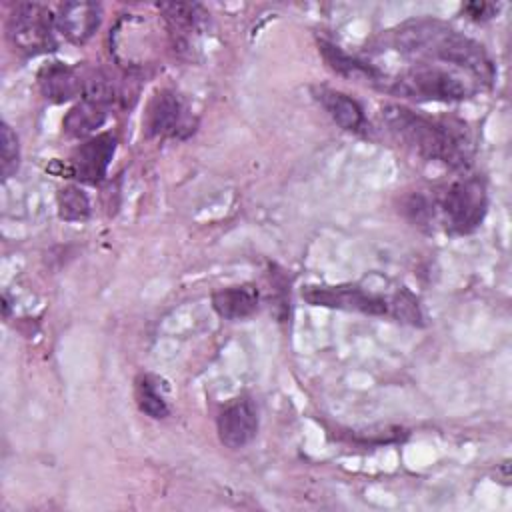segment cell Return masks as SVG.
Segmentation results:
<instances>
[{"label": "cell", "mask_w": 512, "mask_h": 512, "mask_svg": "<svg viewBox=\"0 0 512 512\" xmlns=\"http://www.w3.org/2000/svg\"><path fill=\"white\" fill-rule=\"evenodd\" d=\"M318 50L322 54V58L326 60V64L340 76L356 80V82H364L376 88H384L386 84V76L372 66L370 62H364L348 52H344L342 48L326 42V40H318Z\"/></svg>", "instance_id": "obj_13"}, {"label": "cell", "mask_w": 512, "mask_h": 512, "mask_svg": "<svg viewBox=\"0 0 512 512\" xmlns=\"http://www.w3.org/2000/svg\"><path fill=\"white\" fill-rule=\"evenodd\" d=\"M314 98L320 102V106L326 110V114L342 130L356 132V134L366 130L364 108L352 96H348L340 90L328 88V86H318V88H314Z\"/></svg>", "instance_id": "obj_12"}, {"label": "cell", "mask_w": 512, "mask_h": 512, "mask_svg": "<svg viewBox=\"0 0 512 512\" xmlns=\"http://www.w3.org/2000/svg\"><path fill=\"white\" fill-rule=\"evenodd\" d=\"M116 152V136L102 132L86 138L70 156V176L84 184H98L104 180L108 166Z\"/></svg>", "instance_id": "obj_8"}, {"label": "cell", "mask_w": 512, "mask_h": 512, "mask_svg": "<svg viewBox=\"0 0 512 512\" xmlns=\"http://www.w3.org/2000/svg\"><path fill=\"white\" fill-rule=\"evenodd\" d=\"M380 116L388 132L420 158L442 162L452 170L468 168L474 146L464 122L426 116L402 104H384Z\"/></svg>", "instance_id": "obj_2"}, {"label": "cell", "mask_w": 512, "mask_h": 512, "mask_svg": "<svg viewBox=\"0 0 512 512\" xmlns=\"http://www.w3.org/2000/svg\"><path fill=\"white\" fill-rule=\"evenodd\" d=\"M56 16L40 2H20L6 22V36L16 52L38 56L56 50Z\"/></svg>", "instance_id": "obj_4"}, {"label": "cell", "mask_w": 512, "mask_h": 512, "mask_svg": "<svg viewBox=\"0 0 512 512\" xmlns=\"http://www.w3.org/2000/svg\"><path fill=\"white\" fill-rule=\"evenodd\" d=\"M500 10V4L494 2H468L462 6V14L474 22H486L494 18Z\"/></svg>", "instance_id": "obj_22"}, {"label": "cell", "mask_w": 512, "mask_h": 512, "mask_svg": "<svg viewBox=\"0 0 512 512\" xmlns=\"http://www.w3.org/2000/svg\"><path fill=\"white\" fill-rule=\"evenodd\" d=\"M134 398H136L140 412H144L146 416H150L154 420H162L170 414V408L160 390V384L150 374H140L134 380Z\"/></svg>", "instance_id": "obj_17"}, {"label": "cell", "mask_w": 512, "mask_h": 512, "mask_svg": "<svg viewBox=\"0 0 512 512\" xmlns=\"http://www.w3.org/2000/svg\"><path fill=\"white\" fill-rule=\"evenodd\" d=\"M392 310H394V316L404 320V322H410V324H420L422 320V314H420V306L416 302V298L408 292V290H400L394 298H392Z\"/></svg>", "instance_id": "obj_21"}, {"label": "cell", "mask_w": 512, "mask_h": 512, "mask_svg": "<svg viewBox=\"0 0 512 512\" xmlns=\"http://www.w3.org/2000/svg\"><path fill=\"white\" fill-rule=\"evenodd\" d=\"M158 10L162 12L176 46H186L192 34L198 32L200 22L206 16L200 4H186V2L158 4Z\"/></svg>", "instance_id": "obj_15"}, {"label": "cell", "mask_w": 512, "mask_h": 512, "mask_svg": "<svg viewBox=\"0 0 512 512\" xmlns=\"http://www.w3.org/2000/svg\"><path fill=\"white\" fill-rule=\"evenodd\" d=\"M438 208L444 218L446 230H450L452 234L474 232L488 212V194L484 180H480L478 176H462L454 180L444 190Z\"/></svg>", "instance_id": "obj_5"}, {"label": "cell", "mask_w": 512, "mask_h": 512, "mask_svg": "<svg viewBox=\"0 0 512 512\" xmlns=\"http://www.w3.org/2000/svg\"><path fill=\"white\" fill-rule=\"evenodd\" d=\"M394 46L414 64H438L470 76L478 86L492 84L494 64L480 42L436 18L404 22Z\"/></svg>", "instance_id": "obj_1"}, {"label": "cell", "mask_w": 512, "mask_h": 512, "mask_svg": "<svg viewBox=\"0 0 512 512\" xmlns=\"http://www.w3.org/2000/svg\"><path fill=\"white\" fill-rule=\"evenodd\" d=\"M382 90L416 102H460L474 96L480 86L470 76L446 66L412 64L386 80Z\"/></svg>", "instance_id": "obj_3"}, {"label": "cell", "mask_w": 512, "mask_h": 512, "mask_svg": "<svg viewBox=\"0 0 512 512\" xmlns=\"http://www.w3.org/2000/svg\"><path fill=\"white\" fill-rule=\"evenodd\" d=\"M144 128L152 138L184 140L196 130V118L188 102L174 90H158L146 110Z\"/></svg>", "instance_id": "obj_6"}, {"label": "cell", "mask_w": 512, "mask_h": 512, "mask_svg": "<svg viewBox=\"0 0 512 512\" xmlns=\"http://www.w3.org/2000/svg\"><path fill=\"white\" fill-rule=\"evenodd\" d=\"M218 438L226 448L238 450L250 444L258 432V412L252 400L234 398L230 400L216 418Z\"/></svg>", "instance_id": "obj_9"}, {"label": "cell", "mask_w": 512, "mask_h": 512, "mask_svg": "<svg viewBox=\"0 0 512 512\" xmlns=\"http://www.w3.org/2000/svg\"><path fill=\"white\" fill-rule=\"evenodd\" d=\"M108 118V106L82 98L78 104H74L68 114L62 120L64 132L70 138H86L96 132Z\"/></svg>", "instance_id": "obj_16"}, {"label": "cell", "mask_w": 512, "mask_h": 512, "mask_svg": "<svg viewBox=\"0 0 512 512\" xmlns=\"http://www.w3.org/2000/svg\"><path fill=\"white\" fill-rule=\"evenodd\" d=\"M58 216L64 222H84L90 216V200L80 186L68 184L58 190L56 196Z\"/></svg>", "instance_id": "obj_18"}, {"label": "cell", "mask_w": 512, "mask_h": 512, "mask_svg": "<svg viewBox=\"0 0 512 512\" xmlns=\"http://www.w3.org/2000/svg\"><path fill=\"white\" fill-rule=\"evenodd\" d=\"M102 22V6L96 2H64L56 12L58 32L72 44H86Z\"/></svg>", "instance_id": "obj_10"}, {"label": "cell", "mask_w": 512, "mask_h": 512, "mask_svg": "<svg viewBox=\"0 0 512 512\" xmlns=\"http://www.w3.org/2000/svg\"><path fill=\"white\" fill-rule=\"evenodd\" d=\"M402 212H404V216L410 220V222H414L416 226H424V224H428L430 220H434V202L426 196V194H422V192H414V194H410V196H406L404 198V202H402Z\"/></svg>", "instance_id": "obj_20"}, {"label": "cell", "mask_w": 512, "mask_h": 512, "mask_svg": "<svg viewBox=\"0 0 512 512\" xmlns=\"http://www.w3.org/2000/svg\"><path fill=\"white\" fill-rule=\"evenodd\" d=\"M38 86L46 100L62 104L82 96L84 74L62 62H50L38 72Z\"/></svg>", "instance_id": "obj_11"}, {"label": "cell", "mask_w": 512, "mask_h": 512, "mask_svg": "<svg viewBox=\"0 0 512 512\" xmlns=\"http://www.w3.org/2000/svg\"><path fill=\"white\" fill-rule=\"evenodd\" d=\"M0 164H2V176L10 178L18 166H20V144H18V136L16 132L10 128V124H2V136H0Z\"/></svg>", "instance_id": "obj_19"}, {"label": "cell", "mask_w": 512, "mask_h": 512, "mask_svg": "<svg viewBox=\"0 0 512 512\" xmlns=\"http://www.w3.org/2000/svg\"><path fill=\"white\" fill-rule=\"evenodd\" d=\"M260 294L252 284L226 286L212 294V308L224 320H244L258 310Z\"/></svg>", "instance_id": "obj_14"}, {"label": "cell", "mask_w": 512, "mask_h": 512, "mask_svg": "<svg viewBox=\"0 0 512 512\" xmlns=\"http://www.w3.org/2000/svg\"><path fill=\"white\" fill-rule=\"evenodd\" d=\"M302 296L312 306L338 308L348 312H360L370 316H384L390 312V304L384 296L368 292L356 284L338 286H306Z\"/></svg>", "instance_id": "obj_7"}]
</instances>
